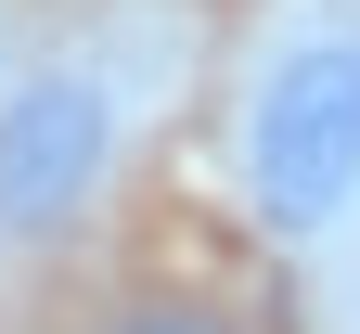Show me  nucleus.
<instances>
[{"instance_id":"1","label":"nucleus","mask_w":360,"mask_h":334,"mask_svg":"<svg viewBox=\"0 0 360 334\" xmlns=\"http://www.w3.org/2000/svg\"><path fill=\"white\" fill-rule=\"evenodd\" d=\"M219 167L270 245H335L360 219V13L322 0L245 52L232 116H219Z\"/></svg>"},{"instance_id":"2","label":"nucleus","mask_w":360,"mask_h":334,"mask_svg":"<svg viewBox=\"0 0 360 334\" xmlns=\"http://www.w3.org/2000/svg\"><path fill=\"white\" fill-rule=\"evenodd\" d=\"M142 65H155V26H90L0 77V245H65L103 206L142 129Z\"/></svg>"},{"instance_id":"3","label":"nucleus","mask_w":360,"mask_h":334,"mask_svg":"<svg viewBox=\"0 0 360 334\" xmlns=\"http://www.w3.org/2000/svg\"><path fill=\"white\" fill-rule=\"evenodd\" d=\"M103 334H245V321L219 309V296H142V309H116Z\"/></svg>"}]
</instances>
